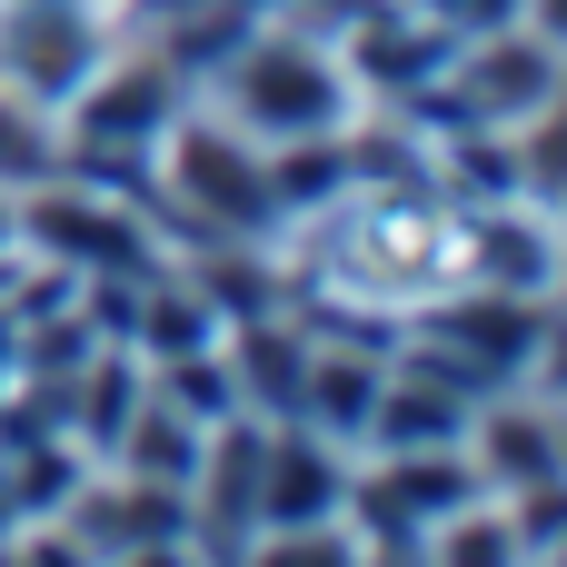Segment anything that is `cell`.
I'll use <instances>...</instances> for the list:
<instances>
[{"label":"cell","instance_id":"cell-8","mask_svg":"<svg viewBox=\"0 0 567 567\" xmlns=\"http://www.w3.org/2000/svg\"><path fill=\"white\" fill-rule=\"evenodd\" d=\"M409 20H429L439 40H478V30H498V20H518L528 0H399Z\"/></svg>","mask_w":567,"mask_h":567},{"label":"cell","instance_id":"cell-6","mask_svg":"<svg viewBox=\"0 0 567 567\" xmlns=\"http://www.w3.org/2000/svg\"><path fill=\"white\" fill-rule=\"evenodd\" d=\"M468 289L558 299V209L548 199H478L468 209Z\"/></svg>","mask_w":567,"mask_h":567},{"label":"cell","instance_id":"cell-2","mask_svg":"<svg viewBox=\"0 0 567 567\" xmlns=\"http://www.w3.org/2000/svg\"><path fill=\"white\" fill-rule=\"evenodd\" d=\"M199 100L219 120H239L259 150L279 140H339L359 120V80L329 40V20H249L229 40V60L199 80Z\"/></svg>","mask_w":567,"mask_h":567},{"label":"cell","instance_id":"cell-5","mask_svg":"<svg viewBox=\"0 0 567 567\" xmlns=\"http://www.w3.org/2000/svg\"><path fill=\"white\" fill-rule=\"evenodd\" d=\"M110 40H120V10L110 0H0V90L60 110L100 70Z\"/></svg>","mask_w":567,"mask_h":567},{"label":"cell","instance_id":"cell-1","mask_svg":"<svg viewBox=\"0 0 567 567\" xmlns=\"http://www.w3.org/2000/svg\"><path fill=\"white\" fill-rule=\"evenodd\" d=\"M279 279L299 309L359 319V329H409L449 289H468V209L419 179V169H349L329 199L289 209L279 229Z\"/></svg>","mask_w":567,"mask_h":567},{"label":"cell","instance_id":"cell-4","mask_svg":"<svg viewBox=\"0 0 567 567\" xmlns=\"http://www.w3.org/2000/svg\"><path fill=\"white\" fill-rule=\"evenodd\" d=\"M458 458L488 498H538L567 488V419L548 379H518V389H478L468 429H458Z\"/></svg>","mask_w":567,"mask_h":567},{"label":"cell","instance_id":"cell-7","mask_svg":"<svg viewBox=\"0 0 567 567\" xmlns=\"http://www.w3.org/2000/svg\"><path fill=\"white\" fill-rule=\"evenodd\" d=\"M50 169H70L60 110H50V100L0 90V189H30V179H50Z\"/></svg>","mask_w":567,"mask_h":567},{"label":"cell","instance_id":"cell-3","mask_svg":"<svg viewBox=\"0 0 567 567\" xmlns=\"http://www.w3.org/2000/svg\"><path fill=\"white\" fill-rule=\"evenodd\" d=\"M140 199H159V219H179L199 249L209 239H269L279 229V189H269V150L219 120L199 90L169 110V130L150 140V169H140Z\"/></svg>","mask_w":567,"mask_h":567}]
</instances>
